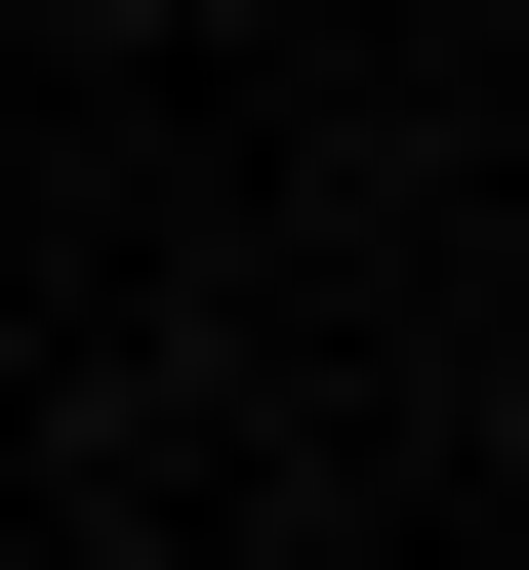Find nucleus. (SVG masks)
I'll return each mask as SVG.
<instances>
[]
</instances>
